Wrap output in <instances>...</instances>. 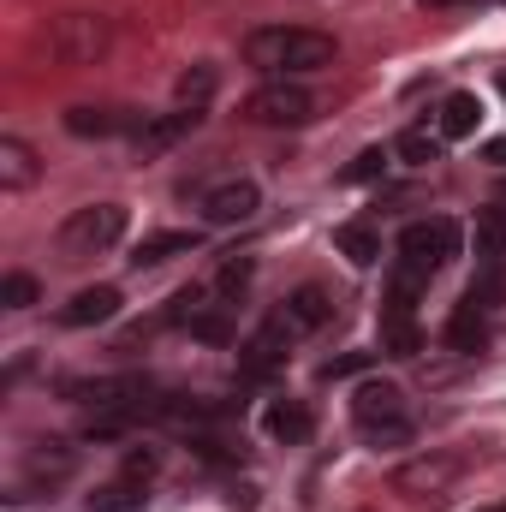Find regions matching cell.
Returning <instances> with one entry per match:
<instances>
[{
	"label": "cell",
	"instance_id": "7",
	"mask_svg": "<svg viewBox=\"0 0 506 512\" xmlns=\"http://www.w3.org/2000/svg\"><path fill=\"white\" fill-rule=\"evenodd\" d=\"M417 292L411 280H393L387 286V304H381V358H417L423 352V334H417Z\"/></svg>",
	"mask_w": 506,
	"mask_h": 512
},
{
	"label": "cell",
	"instance_id": "21",
	"mask_svg": "<svg viewBox=\"0 0 506 512\" xmlns=\"http://www.w3.org/2000/svg\"><path fill=\"white\" fill-rule=\"evenodd\" d=\"M143 495H149L143 477H114L90 495V512H143Z\"/></svg>",
	"mask_w": 506,
	"mask_h": 512
},
{
	"label": "cell",
	"instance_id": "14",
	"mask_svg": "<svg viewBox=\"0 0 506 512\" xmlns=\"http://www.w3.org/2000/svg\"><path fill=\"white\" fill-rule=\"evenodd\" d=\"M42 179V155L24 143V137H0V191H30Z\"/></svg>",
	"mask_w": 506,
	"mask_h": 512
},
{
	"label": "cell",
	"instance_id": "16",
	"mask_svg": "<svg viewBox=\"0 0 506 512\" xmlns=\"http://www.w3.org/2000/svg\"><path fill=\"white\" fill-rule=\"evenodd\" d=\"M197 126H203V108H173V114H161V120H149V126L137 131V149H143V155H161L167 143L191 137Z\"/></svg>",
	"mask_w": 506,
	"mask_h": 512
},
{
	"label": "cell",
	"instance_id": "1",
	"mask_svg": "<svg viewBox=\"0 0 506 512\" xmlns=\"http://www.w3.org/2000/svg\"><path fill=\"white\" fill-rule=\"evenodd\" d=\"M245 60L262 78H310V72L340 60V42L328 30H310V24H262L245 36Z\"/></svg>",
	"mask_w": 506,
	"mask_h": 512
},
{
	"label": "cell",
	"instance_id": "13",
	"mask_svg": "<svg viewBox=\"0 0 506 512\" xmlns=\"http://www.w3.org/2000/svg\"><path fill=\"white\" fill-rule=\"evenodd\" d=\"M120 316V286H84L60 304V328H96Z\"/></svg>",
	"mask_w": 506,
	"mask_h": 512
},
{
	"label": "cell",
	"instance_id": "29",
	"mask_svg": "<svg viewBox=\"0 0 506 512\" xmlns=\"http://www.w3.org/2000/svg\"><path fill=\"white\" fill-rule=\"evenodd\" d=\"M381 167H387V149H364V155L346 167V185H364V179H376Z\"/></svg>",
	"mask_w": 506,
	"mask_h": 512
},
{
	"label": "cell",
	"instance_id": "3",
	"mask_svg": "<svg viewBox=\"0 0 506 512\" xmlns=\"http://www.w3.org/2000/svg\"><path fill=\"white\" fill-rule=\"evenodd\" d=\"M465 245L459 221L435 215V221H411L399 233V262H393V280H411V286H429V274H441Z\"/></svg>",
	"mask_w": 506,
	"mask_h": 512
},
{
	"label": "cell",
	"instance_id": "22",
	"mask_svg": "<svg viewBox=\"0 0 506 512\" xmlns=\"http://www.w3.org/2000/svg\"><path fill=\"white\" fill-rule=\"evenodd\" d=\"M393 155H399L405 167H429V161H441V131H423V126L399 131V143H393Z\"/></svg>",
	"mask_w": 506,
	"mask_h": 512
},
{
	"label": "cell",
	"instance_id": "12",
	"mask_svg": "<svg viewBox=\"0 0 506 512\" xmlns=\"http://www.w3.org/2000/svg\"><path fill=\"white\" fill-rule=\"evenodd\" d=\"M286 346H292V340H286V328L268 316V328L251 334V340L239 346V376H245V382H268V376L286 364Z\"/></svg>",
	"mask_w": 506,
	"mask_h": 512
},
{
	"label": "cell",
	"instance_id": "24",
	"mask_svg": "<svg viewBox=\"0 0 506 512\" xmlns=\"http://www.w3.org/2000/svg\"><path fill=\"white\" fill-rule=\"evenodd\" d=\"M36 298H42V292H36V274H24V268H12V274L0 280V310H12V316H18V310H30Z\"/></svg>",
	"mask_w": 506,
	"mask_h": 512
},
{
	"label": "cell",
	"instance_id": "11",
	"mask_svg": "<svg viewBox=\"0 0 506 512\" xmlns=\"http://www.w3.org/2000/svg\"><path fill=\"white\" fill-rule=\"evenodd\" d=\"M149 126L143 114H131V108H90V102H78V108H66V131L72 137H137V131Z\"/></svg>",
	"mask_w": 506,
	"mask_h": 512
},
{
	"label": "cell",
	"instance_id": "6",
	"mask_svg": "<svg viewBox=\"0 0 506 512\" xmlns=\"http://www.w3.org/2000/svg\"><path fill=\"white\" fill-rule=\"evenodd\" d=\"M245 120H251V126L298 131V126H310V120H316V96H310L298 78H268L262 90L245 96Z\"/></svg>",
	"mask_w": 506,
	"mask_h": 512
},
{
	"label": "cell",
	"instance_id": "25",
	"mask_svg": "<svg viewBox=\"0 0 506 512\" xmlns=\"http://www.w3.org/2000/svg\"><path fill=\"white\" fill-rule=\"evenodd\" d=\"M245 286H251V262H245V256H233V262H227V268L215 274V298H221V304L233 310V304L245 298Z\"/></svg>",
	"mask_w": 506,
	"mask_h": 512
},
{
	"label": "cell",
	"instance_id": "9",
	"mask_svg": "<svg viewBox=\"0 0 506 512\" xmlns=\"http://www.w3.org/2000/svg\"><path fill=\"white\" fill-rule=\"evenodd\" d=\"M197 209H203L209 227H245V221H256V209H262V185L245 179V173H233V179L209 185V191L197 197Z\"/></svg>",
	"mask_w": 506,
	"mask_h": 512
},
{
	"label": "cell",
	"instance_id": "18",
	"mask_svg": "<svg viewBox=\"0 0 506 512\" xmlns=\"http://www.w3.org/2000/svg\"><path fill=\"white\" fill-rule=\"evenodd\" d=\"M197 245H203V239H197V233H179V227H173V233H149V239L131 251V262H137V268H161V262H173V256H191Z\"/></svg>",
	"mask_w": 506,
	"mask_h": 512
},
{
	"label": "cell",
	"instance_id": "34",
	"mask_svg": "<svg viewBox=\"0 0 506 512\" xmlns=\"http://www.w3.org/2000/svg\"><path fill=\"white\" fill-rule=\"evenodd\" d=\"M501 512H506V507H501Z\"/></svg>",
	"mask_w": 506,
	"mask_h": 512
},
{
	"label": "cell",
	"instance_id": "32",
	"mask_svg": "<svg viewBox=\"0 0 506 512\" xmlns=\"http://www.w3.org/2000/svg\"><path fill=\"white\" fill-rule=\"evenodd\" d=\"M423 6H465V0H423Z\"/></svg>",
	"mask_w": 506,
	"mask_h": 512
},
{
	"label": "cell",
	"instance_id": "15",
	"mask_svg": "<svg viewBox=\"0 0 506 512\" xmlns=\"http://www.w3.org/2000/svg\"><path fill=\"white\" fill-rule=\"evenodd\" d=\"M477 126H483V102H477L471 90H453V96L441 102V114H435V131H441V143L477 137Z\"/></svg>",
	"mask_w": 506,
	"mask_h": 512
},
{
	"label": "cell",
	"instance_id": "26",
	"mask_svg": "<svg viewBox=\"0 0 506 512\" xmlns=\"http://www.w3.org/2000/svg\"><path fill=\"white\" fill-rule=\"evenodd\" d=\"M209 96H215V66H191L179 78V108H203Z\"/></svg>",
	"mask_w": 506,
	"mask_h": 512
},
{
	"label": "cell",
	"instance_id": "19",
	"mask_svg": "<svg viewBox=\"0 0 506 512\" xmlns=\"http://www.w3.org/2000/svg\"><path fill=\"white\" fill-rule=\"evenodd\" d=\"M334 245H340V256H346L352 268H376L381 262V233L370 221H346V227L334 233Z\"/></svg>",
	"mask_w": 506,
	"mask_h": 512
},
{
	"label": "cell",
	"instance_id": "20",
	"mask_svg": "<svg viewBox=\"0 0 506 512\" xmlns=\"http://www.w3.org/2000/svg\"><path fill=\"white\" fill-rule=\"evenodd\" d=\"M483 316H489V310L459 304L453 322H447V346H453V352H483V346H489V322H483Z\"/></svg>",
	"mask_w": 506,
	"mask_h": 512
},
{
	"label": "cell",
	"instance_id": "27",
	"mask_svg": "<svg viewBox=\"0 0 506 512\" xmlns=\"http://www.w3.org/2000/svg\"><path fill=\"white\" fill-rule=\"evenodd\" d=\"M191 334H197V340H209V346H227V340H233V322H227V304H209V310H203V316L191 322Z\"/></svg>",
	"mask_w": 506,
	"mask_h": 512
},
{
	"label": "cell",
	"instance_id": "4",
	"mask_svg": "<svg viewBox=\"0 0 506 512\" xmlns=\"http://www.w3.org/2000/svg\"><path fill=\"white\" fill-rule=\"evenodd\" d=\"M126 203H84V209H72L66 221H60V233H54V251L60 262H90V256H108L120 239H126Z\"/></svg>",
	"mask_w": 506,
	"mask_h": 512
},
{
	"label": "cell",
	"instance_id": "17",
	"mask_svg": "<svg viewBox=\"0 0 506 512\" xmlns=\"http://www.w3.org/2000/svg\"><path fill=\"white\" fill-rule=\"evenodd\" d=\"M262 423H268V435H274V441H286V447L310 441V429H316V417H310V405H304V399H274V405L262 411Z\"/></svg>",
	"mask_w": 506,
	"mask_h": 512
},
{
	"label": "cell",
	"instance_id": "33",
	"mask_svg": "<svg viewBox=\"0 0 506 512\" xmlns=\"http://www.w3.org/2000/svg\"><path fill=\"white\" fill-rule=\"evenodd\" d=\"M489 512H501V507H489Z\"/></svg>",
	"mask_w": 506,
	"mask_h": 512
},
{
	"label": "cell",
	"instance_id": "28",
	"mask_svg": "<svg viewBox=\"0 0 506 512\" xmlns=\"http://www.w3.org/2000/svg\"><path fill=\"white\" fill-rule=\"evenodd\" d=\"M370 364H376V352H346V358H328V364H322V376H328V382H340V376H364Z\"/></svg>",
	"mask_w": 506,
	"mask_h": 512
},
{
	"label": "cell",
	"instance_id": "2",
	"mask_svg": "<svg viewBox=\"0 0 506 512\" xmlns=\"http://www.w3.org/2000/svg\"><path fill=\"white\" fill-rule=\"evenodd\" d=\"M352 423H358V435H364L370 447H411V435H417L405 393L393 382H381V376L352 387Z\"/></svg>",
	"mask_w": 506,
	"mask_h": 512
},
{
	"label": "cell",
	"instance_id": "8",
	"mask_svg": "<svg viewBox=\"0 0 506 512\" xmlns=\"http://www.w3.org/2000/svg\"><path fill=\"white\" fill-rule=\"evenodd\" d=\"M459 471H465L459 453H423V459H405V465L393 471V489H399L405 501H441V495L459 483Z\"/></svg>",
	"mask_w": 506,
	"mask_h": 512
},
{
	"label": "cell",
	"instance_id": "23",
	"mask_svg": "<svg viewBox=\"0 0 506 512\" xmlns=\"http://www.w3.org/2000/svg\"><path fill=\"white\" fill-rule=\"evenodd\" d=\"M477 256H483V268H501V256H506V215L501 209H483L477 215Z\"/></svg>",
	"mask_w": 506,
	"mask_h": 512
},
{
	"label": "cell",
	"instance_id": "10",
	"mask_svg": "<svg viewBox=\"0 0 506 512\" xmlns=\"http://www.w3.org/2000/svg\"><path fill=\"white\" fill-rule=\"evenodd\" d=\"M274 322L286 328V340H304V334H322L328 322H334V298L322 292V286H298L280 310H274Z\"/></svg>",
	"mask_w": 506,
	"mask_h": 512
},
{
	"label": "cell",
	"instance_id": "30",
	"mask_svg": "<svg viewBox=\"0 0 506 512\" xmlns=\"http://www.w3.org/2000/svg\"><path fill=\"white\" fill-rule=\"evenodd\" d=\"M155 471H161V453H155V447H131L126 453V477H143V483H149Z\"/></svg>",
	"mask_w": 506,
	"mask_h": 512
},
{
	"label": "cell",
	"instance_id": "5",
	"mask_svg": "<svg viewBox=\"0 0 506 512\" xmlns=\"http://www.w3.org/2000/svg\"><path fill=\"white\" fill-rule=\"evenodd\" d=\"M42 48H48L54 66H96L114 48V24L102 12H60L42 30Z\"/></svg>",
	"mask_w": 506,
	"mask_h": 512
},
{
	"label": "cell",
	"instance_id": "31",
	"mask_svg": "<svg viewBox=\"0 0 506 512\" xmlns=\"http://www.w3.org/2000/svg\"><path fill=\"white\" fill-rule=\"evenodd\" d=\"M483 155H489L495 167H506V137H495V143H483Z\"/></svg>",
	"mask_w": 506,
	"mask_h": 512
}]
</instances>
